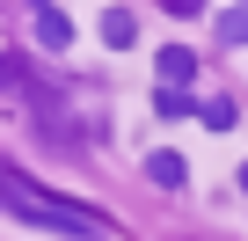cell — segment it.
Listing matches in <instances>:
<instances>
[{"mask_svg": "<svg viewBox=\"0 0 248 241\" xmlns=\"http://www.w3.org/2000/svg\"><path fill=\"white\" fill-rule=\"evenodd\" d=\"M197 117H204L212 132H226V125H233V102H197Z\"/></svg>", "mask_w": 248, "mask_h": 241, "instance_id": "obj_8", "label": "cell"}, {"mask_svg": "<svg viewBox=\"0 0 248 241\" xmlns=\"http://www.w3.org/2000/svg\"><path fill=\"white\" fill-rule=\"evenodd\" d=\"M102 44H139V22H132V8H102Z\"/></svg>", "mask_w": 248, "mask_h": 241, "instance_id": "obj_4", "label": "cell"}, {"mask_svg": "<svg viewBox=\"0 0 248 241\" xmlns=\"http://www.w3.org/2000/svg\"><path fill=\"white\" fill-rule=\"evenodd\" d=\"M190 73H197V51H190V44H168V51H161V80H168V88H183Z\"/></svg>", "mask_w": 248, "mask_h": 241, "instance_id": "obj_5", "label": "cell"}, {"mask_svg": "<svg viewBox=\"0 0 248 241\" xmlns=\"http://www.w3.org/2000/svg\"><path fill=\"white\" fill-rule=\"evenodd\" d=\"M154 110H161V117H197V102H190L183 88H161V95H154Z\"/></svg>", "mask_w": 248, "mask_h": 241, "instance_id": "obj_7", "label": "cell"}, {"mask_svg": "<svg viewBox=\"0 0 248 241\" xmlns=\"http://www.w3.org/2000/svg\"><path fill=\"white\" fill-rule=\"evenodd\" d=\"M219 44H248V8H219Z\"/></svg>", "mask_w": 248, "mask_h": 241, "instance_id": "obj_6", "label": "cell"}, {"mask_svg": "<svg viewBox=\"0 0 248 241\" xmlns=\"http://www.w3.org/2000/svg\"><path fill=\"white\" fill-rule=\"evenodd\" d=\"M0 205H15V219L51 226V234H66V241H109V226H102L88 205H73V197H59V190H37V183H15V176H0Z\"/></svg>", "mask_w": 248, "mask_h": 241, "instance_id": "obj_1", "label": "cell"}, {"mask_svg": "<svg viewBox=\"0 0 248 241\" xmlns=\"http://www.w3.org/2000/svg\"><path fill=\"white\" fill-rule=\"evenodd\" d=\"M30 37H37L44 51H66V44H73V22H66V8H37V15H30Z\"/></svg>", "mask_w": 248, "mask_h": 241, "instance_id": "obj_2", "label": "cell"}, {"mask_svg": "<svg viewBox=\"0 0 248 241\" xmlns=\"http://www.w3.org/2000/svg\"><path fill=\"white\" fill-rule=\"evenodd\" d=\"M241 190H248V168H241Z\"/></svg>", "mask_w": 248, "mask_h": 241, "instance_id": "obj_9", "label": "cell"}, {"mask_svg": "<svg viewBox=\"0 0 248 241\" xmlns=\"http://www.w3.org/2000/svg\"><path fill=\"white\" fill-rule=\"evenodd\" d=\"M146 176H154L161 190H183V183H190V168H183V154H168V146H154V154H146Z\"/></svg>", "mask_w": 248, "mask_h": 241, "instance_id": "obj_3", "label": "cell"}]
</instances>
